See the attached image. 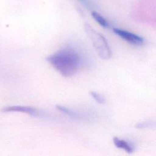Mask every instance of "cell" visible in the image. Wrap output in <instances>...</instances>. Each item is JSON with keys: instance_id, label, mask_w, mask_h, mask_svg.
<instances>
[{"instance_id": "7a4b0ae2", "label": "cell", "mask_w": 156, "mask_h": 156, "mask_svg": "<svg viewBox=\"0 0 156 156\" xmlns=\"http://www.w3.org/2000/svg\"><path fill=\"white\" fill-rule=\"evenodd\" d=\"M85 31L99 56L102 59L110 58L112 55V51L104 37L95 31L89 25L85 26Z\"/></svg>"}, {"instance_id": "5b68a950", "label": "cell", "mask_w": 156, "mask_h": 156, "mask_svg": "<svg viewBox=\"0 0 156 156\" xmlns=\"http://www.w3.org/2000/svg\"><path fill=\"white\" fill-rule=\"evenodd\" d=\"M113 143L116 147L122 149L127 153H132L133 151V147L132 144L128 143L127 141L119 139L118 137H114L113 139Z\"/></svg>"}, {"instance_id": "9c48e42d", "label": "cell", "mask_w": 156, "mask_h": 156, "mask_svg": "<svg viewBox=\"0 0 156 156\" xmlns=\"http://www.w3.org/2000/svg\"><path fill=\"white\" fill-rule=\"evenodd\" d=\"M154 126H155V124L154 122H142L137 124L136 125V127L139 129H143L146 127H150Z\"/></svg>"}, {"instance_id": "8992f818", "label": "cell", "mask_w": 156, "mask_h": 156, "mask_svg": "<svg viewBox=\"0 0 156 156\" xmlns=\"http://www.w3.org/2000/svg\"><path fill=\"white\" fill-rule=\"evenodd\" d=\"M91 16L94 20L102 27L104 28H108L110 27L109 22L99 13L96 12H92Z\"/></svg>"}, {"instance_id": "52a82bcc", "label": "cell", "mask_w": 156, "mask_h": 156, "mask_svg": "<svg viewBox=\"0 0 156 156\" xmlns=\"http://www.w3.org/2000/svg\"><path fill=\"white\" fill-rule=\"evenodd\" d=\"M56 108L58 110H60L62 113H65L66 115L70 116L71 118H76L77 116V113L76 112H74V110H73L72 109H71L67 107L63 106L61 105H56Z\"/></svg>"}, {"instance_id": "ba28073f", "label": "cell", "mask_w": 156, "mask_h": 156, "mask_svg": "<svg viewBox=\"0 0 156 156\" xmlns=\"http://www.w3.org/2000/svg\"><path fill=\"white\" fill-rule=\"evenodd\" d=\"M90 94H91V96L93 97V98L99 104H103L105 102V99L102 96V95H101V94L95 92V91H90Z\"/></svg>"}, {"instance_id": "3957f363", "label": "cell", "mask_w": 156, "mask_h": 156, "mask_svg": "<svg viewBox=\"0 0 156 156\" xmlns=\"http://www.w3.org/2000/svg\"><path fill=\"white\" fill-rule=\"evenodd\" d=\"M113 30L115 34L130 44L136 46H141L144 43V40L143 37L129 31L118 28H114Z\"/></svg>"}, {"instance_id": "30bf717a", "label": "cell", "mask_w": 156, "mask_h": 156, "mask_svg": "<svg viewBox=\"0 0 156 156\" xmlns=\"http://www.w3.org/2000/svg\"><path fill=\"white\" fill-rule=\"evenodd\" d=\"M81 3H82L84 5L87 6V7H90L91 6V3L90 2L89 0H79Z\"/></svg>"}, {"instance_id": "6da1fadb", "label": "cell", "mask_w": 156, "mask_h": 156, "mask_svg": "<svg viewBox=\"0 0 156 156\" xmlns=\"http://www.w3.org/2000/svg\"><path fill=\"white\" fill-rule=\"evenodd\" d=\"M46 60L65 77L75 74L83 63L80 54L71 46H66L48 56Z\"/></svg>"}, {"instance_id": "277c9868", "label": "cell", "mask_w": 156, "mask_h": 156, "mask_svg": "<svg viewBox=\"0 0 156 156\" xmlns=\"http://www.w3.org/2000/svg\"><path fill=\"white\" fill-rule=\"evenodd\" d=\"M2 112H19L27 113L32 116L37 115V111L35 108L28 107V106H22V105H13L4 107L1 110Z\"/></svg>"}]
</instances>
